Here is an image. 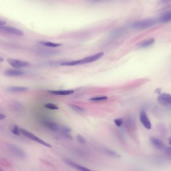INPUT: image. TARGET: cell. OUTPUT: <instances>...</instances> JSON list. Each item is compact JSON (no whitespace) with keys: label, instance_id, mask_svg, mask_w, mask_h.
<instances>
[{"label":"cell","instance_id":"cell-1","mask_svg":"<svg viewBox=\"0 0 171 171\" xmlns=\"http://www.w3.org/2000/svg\"><path fill=\"white\" fill-rule=\"evenodd\" d=\"M155 24V20L153 19H148L135 22L131 24V27L135 29H144L152 27Z\"/></svg>","mask_w":171,"mask_h":171},{"label":"cell","instance_id":"cell-2","mask_svg":"<svg viewBox=\"0 0 171 171\" xmlns=\"http://www.w3.org/2000/svg\"><path fill=\"white\" fill-rule=\"evenodd\" d=\"M20 132H21V134H22L23 135H24L25 137H27V138L30 139L32 141H34L35 142L39 143L40 144H41L43 146L48 147V148H51L52 146L46 142L45 141L42 140V139H40L38 137H37L36 135H34V134L31 133L30 132L27 131L26 130L22 129H20Z\"/></svg>","mask_w":171,"mask_h":171},{"label":"cell","instance_id":"cell-3","mask_svg":"<svg viewBox=\"0 0 171 171\" xmlns=\"http://www.w3.org/2000/svg\"><path fill=\"white\" fill-rule=\"evenodd\" d=\"M8 150L14 156L20 159H25L26 157L25 153L19 147L14 144H9L8 146Z\"/></svg>","mask_w":171,"mask_h":171},{"label":"cell","instance_id":"cell-4","mask_svg":"<svg viewBox=\"0 0 171 171\" xmlns=\"http://www.w3.org/2000/svg\"><path fill=\"white\" fill-rule=\"evenodd\" d=\"M105 54L103 52H101L99 53L93 54L90 56L84 58L83 59L80 60V65L88 64V63H92L93 62L96 61L98 60L104 56Z\"/></svg>","mask_w":171,"mask_h":171},{"label":"cell","instance_id":"cell-5","mask_svg":"<svg viewBox=\"0 0 171 171\" xmlns=\"http://www.w3.org/2000/svg\"><path fill=\"white\" fill-rule=\"evenodd\" d=\"M7 62L12 67L16 69L22 68L29 66V63L28 62L18 59L10 58L7 60Z\"/></svg>","mask_w":171,"mask_h":171},{"label":"cell","instance_id":"cell-6","mask_svg":"<svg viewBox=\"0 0 171 171\" xmlns=\"http://www.w3.org/2000/svg\"><path fill=\"white\" fill-rule=\"evenodd\" d=\"M0 31H2L10 34L15 35L17 36H22L24 35V32L14 27L0 26Z\"/></svg>","mask_w":171,"mask_h":171},{"label":"cell","instance_id":"cell-7","mask_svg":"<svg viewBox=\"0 0 171 171\" xmlns=\"http://www.w3.org/2000/svg\"><path fill=\"white\" fill-rule=\"evenodd\" d=\"M158 101L160 104L165 106H170L171 105V95L168 93H160L158 97Z\"/></svg>","mask_w":171,"mask_h":171},{"label":"cell","instance_id":"cell-8","mask_svg":"<svg viewBox=\"0 0 171 171\" xmlns=\"http://www.w3.org/2000/svg\"><path fill=\"white\" fill-rule=\"evenodd\" d=\"M140 120L141 123L145 128L147 129H150L152 128V124L150 120L148 119V116L146 114V112L144 110H142L140 113Z\"/></svg>","mask_w":171,"mask_h":171},{"label":"cell","instance_id":"cell-9","mask_svg":"<svg viewBox=\"0 0 171 171\" xmlns=\"http://www.w3.org/2000/svg\"><path fill=\"white\" fill-rule=\"evenodd\" d=\"M25 72L23 71L19 70L17 69H7L4 72V74L8 77H16L21 76L24 74Z\"/></svg>","mask_w":171,"mask_h":171},{"label":"cell","instance_id":"cell-10","mask_svg":"<svg viewBox=\"0 0 171 171\" xmlns=\"http://www.w3.org/2000/svg\"><path fill=\"white\" fill-rule=\"evenodd\" d=\"M150 142L153 146L158 150H163L166 148L165 144L161 140L157 137H152L150 139Z\"/></svg>","mask_w":171,"mask_h":171},{"label":"cell","instance_id":"cell-11","mask_svg":"<svg viewBox=\"0 0 171 171\" xmlns=\"http://www.w3.org/2000/svg\"><path fill=\"white\" fill-rule=\"evenodd\" d=\"M64 162L65 163L67 164L68 165L70 166L71 167L73 168L74 169L76 170H78L79 171H90V170L86 168L83 167L80 165H78L77 163H75L74 162H72L70 160H68V159H64Z\"/></svg>","mask_w":171,"mask_h":171},{"label":"cell","instance_id":"cell-12","mask_svg":"<svg viewBox=\"0 0 171 171\" xmlns=\"http://www.w3.org/2000/svg\"><path fill=\"white\" fill-rule=\"evenodd\" d=\"M43 124H44L46 127L49 128L50 129H51L53 131H59L60 127L57 124H56L54 122L45 120L43 122Z\"/></svg>","mask_w":171,"mask_h":171},{"label":"cell","instance_id":"cell-13","mask_svg":"<svg viewBox=\"0 0 171 171\" xmlns=\"http://www.w3.org/2000/svg\"><path fill=\"white\" fill-rule=\"evenodd\" d=\"M59 131H60L62 135L67 139H72V137L70 135L71 129L69 127L63 126L61 127H59Z\"/></svg>","mask_w":171,"mask_h":171},{"label":"cell","instance_id":"cell-14","mask_svg":"<svg viewBox=\"0 0 171 171\" xmlns=\"http://www.w3.org/2000/svg\"><path fill=\"white\" fill-rule=\"evenodd\" d=\"M49 92L54 95H67L71 94L74 92L73 90H49Z\"/></svg>","mask_w":171,"mask_h":171},{"label":"cell","instance_id":"cell-15","mask_svg":"<svg viewBox=\"0 0 171 171\" xmlns=\"http://www.w3.org/2000/svg\"><path fill=\"white\" fill-rule=\"evenodd\" d=\"M28 88L26 87H20V86H12L7 88V90L10 92L13 93H20L24 92L27 91Z\"/></svg>","mask_w":171,"mask_h":171},{"label":"cell","instance_id":"cell-16","mask_svg":"<svg viewBox=\"0 0 171 171\" xmlns=\"http://www.w3.org/2000/svg\"><path fill=\"white\" fill-rule=\"evenodd\" d=\"M171 14L170 12H167L160 16L159 21L161 23H168L171 22Z\"/></svg>","mask_w":171,"mask_h":171},{"label":"cell","instance_id":"cell-17","mask_svg":"<svg viewBox=\"0 0 171 171\" xmlns=\"http://www.w3.org/2000/svg\"><path fill=\"white\" fill-rule=\"evenodd\" d=\"M103 150L106 154L108 155L109 156H111V157H116V158H119L120 157L119 154H118L117 153L114 151V150H112L109 148H104Z\"/></svg>","mask_w":171,"mask_h":171},{"label":"cell","instance_id":"cell-18","mask_svg":"<svg viewBox=\"0 0 171 171\" xmlns=\"http://www.w3.org/2000/svg\"><path fill=\"white\" fill-rule=\"evenodd\" d=\"M154 42H155L154 39H150L149 40H146L144 42H142L140 45V46L141 48L148 47L149 46L152 45L153 44H154Z\"/></svg>","mask_w":171,"mask_h":171},{"label":"cell","instance_id":"cell-19","mask_svg":"<svg viewBox=\"0 0 171 171\" xmlns=\"http://www.w3.org/2000/svg\"><path fill=\"white\" fill-rule=\"evenodd\" d=\"M43 45L45 46L46 47H49L56 48L59 47L62 45V44L59 43H55L53 42H40Z\"/></svg>","mask_w":171,"mask_h":171},{"label":"cell","instance_id":"cell-20","mask_svg":"<svg viewBox=\"0 0 171 171\" xmlns=\"http://www.w3.org/2000/svg\"><path fill=\"white\" fill-rule=\"evenodd\" d=\"M62 66H76L80 65V60L75 61H67L64 62L61 64Z\"/></svg>","mask_w":171,"mask_h":171},{"label":"cell","instance_id":"cell-21","mask_svg":"<svg viewBox=\"0 0 171 171\" xmlns=\"http://www.w3.org/2000/svg\"><path fill=\"white\" fill-rule=\"evenodd\" d=\"M69 105L74 111H75L78 112V113H82V112H85V111H86V110L83 108H82L81 107H79V106L76 105L70 104V105Z\"/></svg>","mask_w":171,"mask_h":171},{"label":"cell","instance_id":"cell-22","mask_svg":"<svg viewBox=\"0 0 171 171\" xmlns=\"http://www.w3.org/2000/svg\"><path fill=\"white\" fill-rule=\"evenodd\" d=\"M124 30H122V29H117L116 30H114L112 33H111V36L112 37H119V36L122 35L123 33H124Z\"/></svg>","mask_w":171,"mask_h":171},{"label":"cell","instance_id":"cell-23","mask_svg":"<svg viewBox=\"0 0 171 171\" xmlns=\"http://www.w3.org/2000/svg\"><path fill=\"white\" fill-rule=\"evenodd\" d=\"M44 107L45 108L52 109V110H57V109H59V107H58L57 105L55 104H53V103H51L45 104L44 105Z\"/></svg>","mask_w":171,"mask_h":171},{"label":"cell","instance_id":"cell-24","mask_svg":"<svg viewBox=\"0 0 171 171\" xmlns=\"http://www.w3.org/2000/svg\"><path fill=\"white\" fill-rule=\"evenodd\" d=\"M107 99H108V97L106 96H104L93 97L90 99V100L92 101H107Z\"/></svg>","mask_w":171,"mask_h":171},{"label":"cell","instance_id":"cell-25","mask_svg":"<svg viewBox=\"0 0 171 171\" xmlns=\"http://www.w3.org/2000/svg\"><path fill=\"white\" fill-rule=\"evenodd\" d=\"M11 132L15 135H20L21 134L20 129H19L17 126H14L13 127H12Z\"/></svg>","mask_w":171,"mask_h":171},{"label":"cell","instance_id":"cell-26","mask_svg":"<svg viewBox=\"0 0 171 171\" xmlns=\"http://www.w3.org/2000/svg\"><path fill=\"white\" fill-rule=\"evenodd\" d=\"M76 138H77V140L78 141V142H79L80 144H84L86 143V140H85V139L83 137L81 136V135H77Z\"/></svg>","mask_w":171,"mask_h":171},{"label":"cell","instance_id":"cell-27","mask_svg":"<svg viewBox=\"0 0 171 171\" xmlns=\"http://www.w3.org/2000/svg\"><path fill=\"white\" fill-rule=\"evenodd\" d=\"M114 122L118 127H120L122 124V118H117L114 120Z\"/></svg>","mask_w":171,"mask_h":171},{"label":"cell","instance_id":"cell-28","mask_svg":"<svg viewBox=\"0 0 171 171\" xmlns=\"http://www.w3.org/2000/svg\"><path fill=\"white\" fill-rule=\"evenodd\" d=\"M164 150H165L167 154L169 155V156H170V155H171V148H170V147H166Z\"/></svg>","mask_w":171,"mask_h":171},{"label":"cell","instance_id":"cell-29","mask_svg":"<svg viewBox=\"0 0 171 171\" xmlns=\"http://www.w3.org/2000/svg\"><path fill=\"white\" fill-rule=\"evenodd\" d=\"M6 116L5 114H0V120H4V119H5L6 118Z\"/></svg>","mask_w":171,"mask_h":171},{"label":"cell","instance_id":"cell-30","mask_svg":"<svg viewBox=\"0 0 171 171\" xmlns=\"http://www.w3.org/2000/svg\"><path fill=\"white\" fill-rule=\"evenodd\" d=\"M6 24V22L3 20H0V26H4Z\"/></svg>","mask_w":171,"mask_h":171},{"label":"cell","instance_id":"cell-31","mask_svg":"<svg viewBox=\"0 0 171 171\" xmlns=\"http://www.w3.org/2000/svg\"><path fill=\"white\" fill-rule=\"evenodd\" d=\"M155 92H156V93L158 94V95H159L160 93H161V89H160V88L157 89V90H156Z\"/></svg>","mask_w":171,"mask_h":171},{"label":"cell","instance_id":"cell-32","mask_svg":"<svg viewBox=\"0 0 171 171\" xmlns=\"http://www.w3.org/2000/svg\"><path fill=\"white\" fill-rule=\"evenodd\" d=\"M171 1V0H162V2H163V3H166V4H167V3H170Z\"/></svg>","mask_w":171,"mask_h":171},{"label":"cell","instance_id":"cell-33","mask_svg":"<svg viewBox=\"0 0 171 171\" xmlns=\"http://www.w3.org/2000/svg\"><path fill=\"white\" fill-rule=\"evenodd\" d=\"M3 60H4V59H3V58L2 57H0V62H1L3 61Z\"/></svg>","mask_w":171,"mask_h":171},{"label":"cell","instance_id":"cell-34","mask_svg":"<svg viewBox=\"0 0 171 171\" xmlns=\"http://www.w3.org/2000/svg\"><path fill=\"white\" fill-rule=\"evenodd\" d=\"M1 170V169H0V170Z\"/></svg>","mask_w":171,"mask_h":171}]
</instances>
